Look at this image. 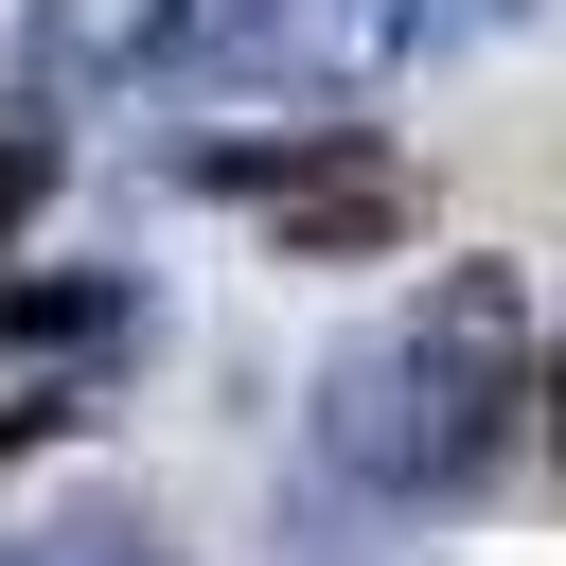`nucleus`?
<instances>
[{
  "mask_svg": "<svg viewBox=\"0 0 566 566\" xmlns=\"http://www.w3.org/2000/svg\"><path fill=\"white\" fill-rule=\"evenodd\" d=\"M548 460H566V371H548Z\"/></svg>",
  "mask_w": 566,
  "mask_h": 566,
  "instance_id": "423d86ee",
  "label": "nucleus"
},
{
  "mask_svg": "<svg viewBox=\"0 0 566 566\" xmlns=\"http://www.w3.org/2000/svg\"><path fill=\"white\" fill-rule=\"evenodd\" d=\"M124 318H142V301H124L106 265H88V283H0V336H18V354H106Z\"/></svg>",
  "mask_w": 566,
  "mask_h": 566,
  "instance_id": "7ed1b4c3",
  "label": "nucleus"
},
{
  "mask_svg": "<svg viewBox=\"0 0 566 566\" xmlns=\"http://www.w3.org/2000/svg\"><path fill=\"white\" fill-rule=\"evenodd\" d=\"M513 407H531V301H513V265H442L389 336H354L318 371V460L354 495H407L424 513V495H478L495 478Z\"/></svg>",
  "mask_w": 566,
  "mask_h": 566,
  "instance_id": "f257e3e1",
  "label": "nucleus"
},
{
  "mask_svg": "<svg viewBox=\"0 0 566 566\" xmlns=\"http://www.w3.org/2000/svg\"><path fill=\"white\" fill-rule=\"evenodd\" d=\"M35 195H53V124H0V248L35 230Z\"/></svg>",
  "mask_w": 566,
  "mask_h": 566,
  "instance_id": "39448f33",
  "label": "nucleus"
},
{
  "mask_svg": "<svg viewBox=\"0 0 566 566\" xmlns=\"http://www.w3.org/2000/svg\"><path fill=\"white\" fill-rule=\"evenodd\" d=\"M177 35H195V0H18L35 88H142V71H177Z\"/></svg>",
  "mask_w": 566,
  "mask_h": 566,
  "instance_id": "f03ea898",
  "label": "nucleus"
},
{
  "mask_svg": "<svg viewBox=\"0 0 566 566\" xmlns=\"http://www.w3.org/2000/svg\"><path fill=\"white\" fill-rule=\"evenodd\" d=\"M513 18H548V0H389L407 53H478V35H513Z\"/></svg>",
  "mask_w": 566,
  "mask_h": 566,
  "instance_id": "20e7f679",
  "label": "nucleus"
}]
</instances>
